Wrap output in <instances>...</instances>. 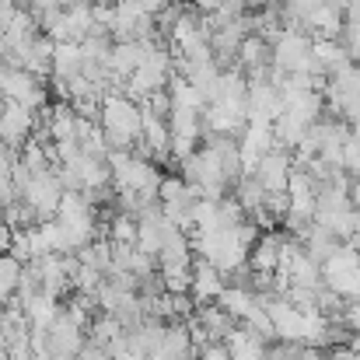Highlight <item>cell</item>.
Wrapping results in <instances>:
<instances>
[{
  "label": "cell",
  "instance_id": "5b68a950",
  "mask_svg": "<svg viewBox=\"0 0 360 360\" xmlns=\"http://www.w3.org/2000/svg\"><path fill=\"white\" fill-rule=\"evenodd\" d=\"M32 129H35V112L18 105V102H4L0 105V143L18 150L32 140Z\"/></svg>",
  "mask_w": 360,
  "mask_h": 360
},
{
  "label": "cell",
  "instance_id": "5bb4252c",
  "mask_svg": "<svg viewBox=\"0 0 360 360\" xmlns=\"http://www.w3.org/2000/svg\"><path fill=\"white\" fill-rule=\"evenodd\" d=\"M340 245H343V241L336 238L333 231L319 228L315 221H311V228H308V231L301 235V248H304V252H308V255H311V259H315L319 266H322V262H326V259H329V255H333V252L340 248Z\"/></svg>",
  "mask_w": 360,
  "mask_h": 360
},
{
  "label": "cell",
  "instance_id": "603a6c76",
  "mask_svg": "<svg viewBox=\"0 0 360 360\" xmlns=\"http://www.w3.org/2000/svg\"><path fill=\"white\" fill-rule=\"evenodd\" d=\"M91 4H109V7H116L120 0H91Z\"/></svg>",
  "mask_w": 360,
  "mask_h": 360
},
{
  "label": "cell",
  "instance_id": "2e32d148",
  "mask_svg": "<svg viewBox=\"0 0 360 360\" xmlns=\"http://www.w3.org/2000/svg\"><path fill=\"white\" fill-rule=\"evenodd\" d=\"M217 304L235 319V322H241L252 308H255V294L248 290V287H235V283H228L224 290H221V297H217Z\"/></svg>",
  "mask_w": 360,
  "mask_h": 360
},
{
  "label": "cell",
  "instance_id": "ac0fdd59",
  "mask_svg": "<svg viewBox=\"0 0 360 360\" xmlns=\"http://www.w3.org/2000/svg\"><path fill=\"white\" fill-rule=\"evenodd\" d=\"M109 241H116V245H136V221L129 214H116L109 221Z\"/></svg>",
  "mask_w": 360,
  "mask_h": 360
},
{
  "label": "cell",
  "instance_id": "3957f363",
  "mask_svg": "<svg viewBox=\"0 0 360 360\" xmlns=\"http://www.w3.org/2000/svg\"><path fill=\"white\" fill-rule=\"evenodd\" d=\"M269 67L280 70V74H297V70L308 74V67H311V39H308L304 32L287 28V32L273 42V63H269Z\"/></svg>",
  "mask_w": 360,
  "mask_h": 360
},
{
  "label": "cell",
  "instance_id": "4fadbf2b",
  "mask_svg": "<svg viewBox=\"0 0 360 360\" xmlns=\"http://www.w3.org/2000/svg\"><path fill=\"white\" fill-rule=\"evenodd\" d=\"M60 308H63V301H56V297H49V294H32L25 304H21V311H25V319H28V326L32 329H49L53 322H56V315H60Z\"/></svg>",
  "mask_w": 360,
  "mask_h": 360
},
{
  "label": "cell",
  "instance_id": "52a82bcc",
  "mask_svg": "<svg viewBox=\"0 0 360 360\" xmlns=\"http://www.w3.org/2000/svg\"><path fill=\"white\" fill-rule=\"evenodd\" d=\"M290 241V235H283V231H262L255 245L248 248V269L252 273H266V276H273L276 273V266H280V255H283V245Z\"/></svg>",
  "mask_w": 360,
  "mask_h": 360
},
{
  "label": "cell",
  "instance_id": "ffe728a7",
  "mask_svg": "<svg viewBox=\"0 0 360 360\" xmlns=\"http://www.w3.org/2000/svg\"><path fill=\"white\" fill-rule=\"evenodd\" d=\"M172 4H175V0H140V7H143L150 18H158V14H161V11H168Z\"/></svg>",
  "mask_w": 360,
  "mask_h": 360
},
{
  "label": "cell",
  "instance_id": "d6986e66",
  "mask_svg": "<svg viewBox=\"0 0 360 360\" xmlns=\"http://www.w3.org/2000/svg\"><path fill=\"white\" fill-rule=\"evenodd\" d=\"M193 360H231V357H228V347H224V343H210V347H203Z\"/></svg>",
  "mask_w": 360,
  "mask_h": 360
},
{
  "label": "cell",
  "instance_id": "8fae6325",
  "mask_svg": "<svg viewBox=\"0 0 360 360\" xmlns=\"http://www.w3.org/2000/svg\"><path fill=\"white\" fill-rule=\"evenodd\" d=\"M53 81H63L70 84L74 77H81V67H84V56H81V46L77 42H56L53 46Z\"/></svg>",
  "mask_w": 360,
  "mask_h": 360
},
{
  "label": "cell",
  "instance_id": "7a4b0ae2",
  "mask_svg": "<svg viewBox=\"0 0 360 360\" xmlns=\"http://www.w3.org/2000/svg\"><path fill=\"white\" fill-rule=\"evenodd\" d=\"M0 95H4V102H18V105H25L32 112H39V109H46L53 102L46 81L32 77L21 67H4V63H0Z\"/></svg>",
  "mask_w": 360,
  "mask_h": 360
},
{
  "label": "cell",
  "instance_id": "cb8c5ba5",
  "mask_svg": "<svg viewBox=\"0 0 360 360\" xmlns=\"http://www.w3.org/2000/svg\"><path fill=\"white\" fill-rule=\"evenodd\" d=\"M186 360H193V357H186Z\"/></svg>",
  "mask_w": 360,
  "mask_h": 360
},
{
  "label": "cell",
  "instance_id": "7402d4cb",
  "mask_svg": "<svg viewBox=\"0 0 360 360\" xmlns=\"http://www.w3.org/2000/svg\"><path fill=\"white\" fill-rule=\"evenodd\" d=\"M347 196H350V207L360 214V179H354V182H350V193H347Z\"/></svg>",
  "mask_w": 360,
  "mask_h": 360
},
{
  "label": "cell",
  "instance_id": "30bf717a",
  "mask_svg": "<svg viewBox=\"0 0 360 360\" xmlns=\"http://www.w3.org/2000/svg\"><path fill=\"white\" fill-rule=\"evenodd\" d=\"M193 319L200 322V329L207 333V340H210V343H224V340L235 333V326H238V322H235V319L217 304V301H214V304H196Z\"/></svg>",
  "mask_w": 360,
  "mask_h": 360
},
{
  "label": "cell",
  "instance_id": "8992f818",
  "mask_svg": "<svg viewBox=\"0 0 360 360\" xmlns=\"http://www.w3.org/2000/svg\"><path fill=\"white\" fill-rule=\"evenodd\" d=\"M290 168H294V161H290V150H283V147H273L269 154H262V158H259V165H255L252 179L262 186V193H287Z\"/></svg>",
  "mask_w": 360,
  "mask_h": 360
},
{
  "label": "cell",
  "instance_id": "9a60e30c",
  "mask_svg": "<svg viewBox=\"0 0 360 360\" xmlns=\"http://www.w3.org/2000/svg\"><path fill=\"white\" fill-rule=\"evenodd\" d=\"M21 273H25V262L14 259L11 252H4V255H0V304H4V308L14 304V297H18V283H21Z\"/></svg>",
  "mask_w": 360,
  "mask_h": 360
},
{
  "label": "cell",
  "instance_id": "9c48e42d",
  "mask_svg": "<svg viewBox=\"0 0 360 360\" xmlns=\"http://www.w3.org/2000/svg\"><path fill=\"white\" fill-rule=\"evenodd\" d=\"M158 42H112V49H109V74H116L120 81H129L133 70L147 60V53Z\"/></svg>",
  "mask_w": 360,
  "mask_h": 360
},
{
  "label": "cell",
  "instance_id": "277c9868",
  "mask_svg": "<svg viewBox=\"0 0 360 360\" xmlns=\"http://www.w3.org/2000/svg\"><path fill=\"white\" fill-rule=\"evenodd\" d=\"M60 196H63V186H60V179H56V168H49V172H42V175H32V182L21 189V203L25 207H32L35 214H39V221H53V214H56V207H60Z\"/></svg>",
  "mask_w": 360,
  "mask_h": 360
},
{
  "label": "cell",
  "instance_id": "44dd1931",
  "mask_svg": "<svg viewBox=\"0 0 360 360\" xmlns=\"http://www.w3.org/2000/svg\"><path fill=\"white\" fill-rule=\"evenodd\" d=\"M189 7L200 11V14H217L221 11V0H189Z\"/></svg>",
  "mask_w": 360,
  "mask_h": 360
},
{
  "label": "cell",
  "instance_id": "7c38bea8",
  "mask_svg": "<svg viewBox=\"0 0 360 360\" xmlns=\"http://www.w3.org/2000/svg\"><path fill=\"white\" fill-rule=\"evenodd\" d=\"M269 63H273L269 42L259 39V35H245L238 53H235V67H238L241 74H248V70H262V67H269Z\"/></svg>",
  "mask_w": 360,
  "mask_h": 360
},
{
  "label": "cell",
  "instance_id": "6da1fadb",
  "mask_svg": "<svg viewBox=\"0 0 360 360\" xmlns=\"http://www.w3.org/2000/svg\"><path fill=\"white\" fill-rule=\"evenodd\" d=\"M98 126L105 133L109 150H133L140 143V129H143V112L136 102H129L120 91H109L102 98L98 109Z\"/></svg>",
  "mask_w": 360,
  "mask_h": 360
},
{
  "label": "cell",
  "instance_id": "ba28073f",
  "mask_svg": "<svg viewBox=\"0 0 360 360\" xmlns=\"http://www.w3.org/2000/svg\"><path fill=\"white\" fill-rule=\"evenodd\" d=\"M224 287H228L224 276H221L207 259H196V255H193V269H189V297H193L196 304H214V301L221 297Z\"/></svg>",
  "mask_w": 360,
  "mask_h": 360
},
{
  "label": "cell",
  "instance_id": "e0dca14e",
  "mask_svg": "<svg viewBox=\"0 0 360 360\" xmlns=\"http://www.w3.org/2000/svg\"><path fill=\"white\" fill-rule=\"evenodd\" d=\"M179 200H193V193H189V186H186L182 175L165 172L161 175V186H158V203L165 207V203H179Z\"/></svg>",
  "mask_w": 360,
  "mask_h": 360
}]
</instances>
